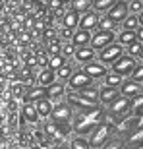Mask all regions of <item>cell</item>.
<instances>
[{
  "mask_svg": "<svg viewBox=\"0 0 143 149\" xmlns=\"http://www.w3.org/2000/svg\"><path fill=\"white\" fill-rule=\"evenodd\" d=\"M22 60H23V66L27 68H37V56L29 50H23L22 52Z\"/></svg>",
  "mask_w": 143,
  "mask_h": 149,
  "instance_id": "obj_36",
  "label": "cell"
},
{
  "mask_svg": "<svg viewBox=\"0 0 143 149\" xmlns=\"http://www.w3.org/2000/svg\"><path fill=\"white\" fill-rule=\"evenodd\" d=\"M37 56V68H41V70H44V68H49V58L50 56L44 52V50H41L39 54H35Z\"/></svg>",
  "mask_w": 143,
  "mask_h": 149,
  "instance_id": "obj_39",
  "label": "cell"
},
{
  "mask_svg": "<svg viewBox=\"0 0 143 149\" xmlns=\"http://www.w3.org/2000/svg\"><path fill=\"white\" fill-rule=\"evenodd\" d=\"M139 91H141V83L132 81L130 77L124 79V81L120 83V87H118V93H120L122 97H126V99H133V97H137Z\"/></svg>",
  "mask_w": 143,
  "mask_h": 149,
  "instance_id": "obj_8",
  "label": "cell"
},
{
  "mask_svg": "<svg viewBox=\"0 0 143 149\" xmlns=\"http://www.w3.org/2000/svg\"><path fill=\"white\" fill-rule=\"evenodd\" d=\"M74 60H76L77 64L85 66V64H89V62L97 60V52H95L91 47H81V49H76V52H74Z\"/></svg>",
  "mask_w": 143,
  "mask_h": 149,
  "instance_id": "obj_9",
  "label": "cell"
},
{
  "mask_svg": "<svg viewBox=\"0 0 143 149\" xmlns=\"http://www.w3.org/2000/svg\"><path fill=\"white\" fill-rule=\"evenodd\" d=\"M141 10H143V2L141 0H128V14L137 16Z\"/></svg>",
  "mask_w": 143,
  "mask_h": 149,
  "instance_id": "obj_37",
  "label": "cell"
},
{
  "mask_svg": "<svg viewBox=\"0 0 143 149\" xmlns=\"http://www.w3.org/2000/svg\"><path fill=\"white\" fill-rule=\"evenodd\" d=\"M74 31H76V29H70V27H58L56 29V33H58V41H64V43H70L72 41V37H74Z\"/></svg>",
  "mask_w": 143,
  "mask_h": 149,
  "instance_id": "obj_33",
  "label": "cell"
},
{
  "mask_svg": "<svg viewBox=\"0 0 143 149\" xmlns=\"http://www.w3.org/2000/svg\"><path fill=\"white\" fill-rule=\"evenodd\" d=\"M97 29H99V31H112V33H116L118 23H114L112 19H108L106 16H101V17H99V25H97ZM97 29H95V31H97Z\"/></svg>",
  "mask_w": 143,
  "mask_h": 149,
  "instance_id": "obj_22",
  "label": "cell"
},
{
  "mask_svg": "<svg viewBox=\"0 0 143 149\" xmlns=\"http://www.w3.org/2000/svg\"><path fill=\"white\" fill-rule=\"evenodd\" d=\"M52 41H58V33H56V27H44L43 33H41V43H52Z\"/></svg>",
  "mask_w": 143,
  "mask_h": 149,
  "instance_id": "obj_26",
  "label": "cell"
},
{
  "mask_svg": "<svg viewBox=\"0 0 143 149\" xmlns=\"http://www.w3.org/2000/svg\"><path fill=\"white\" fill-rule=\"evenodd\" d=\"M74 52H76V47L72 43H66V45H62V52H60V56H64V58H74Z\"/></svg>",
  "mask_w": 143,
  "mask_h": 149,
  "instance_id": "obj_40",
  "label": "cell"
},
{
  "mask_svg": "<svg viewBox=\"0 0 143 149\" xmlns=\"http://www.w3.org/2000/svg\"><path fill=\"white\" fill-rule=\"evenodd\" d=\"M64 10H66V2H62V0H47V12L62 14Z\"/></svg>",
  "mask_w": 143,
  "mask_h": 149,
  "instance_id": "obj_27",
  "label": "cell"
},
{
  "mask_svg": "<svg viewBox=\"0 0 143 149\" xmlns=\"http://www.w3.org/2000/svg\"><path fill=\"white\" fill-rule=\"evenodd\" d=\"M122 81H124V77H122V76H118V74H114V72H110V70H108V74H106V76L103 77V87H112V89H118Z\"/></svg>",
  "mask_w": 143,
  "mask_h": 149,
  "instance_id": "obj_19",
  "label": "cell"
},
{
  "mask_svg": "<svg viewBox=\"0 0 143 149\" xmlns=\"http://www.w3.org/2000/svg\"><path fill=\"white\" fill-rule=\"evenodd\" d=\"M81 72L95 81V79H103V77L108 74V68H106L105 64H101L99 60H93V62H89V64H85Z\"/></svg>",
  "mask_w": 143,
  "mask_h": 149,
  "instance_id": "obj_7",
  "label": "cell"
},
{
  "mask_svg": "<svg viewBox=\"0 0 143 149\" xmlns=\"http://www.w3.org/2000/svg\"><path fill=\"white\" fill-rule=\"evenodd\" d=\"M135 58H132V56H128V54H124V56H120L118 60L112 64V68H110V72H114V74H118V76H122V77H130V74L133 72V68H135Z\"/></svg>",
  "mask_w": 143,
  "mask_h": 149,
  "instance_id": "obj_3",
  "label": "cell"
},
{
  "mask_svg": "<svg viewBox=\"0 0 143 149\" xmlns=\"http://www.w3.org/2000/svg\"><path fill=\"white\" fill-rule=\"evenodd\" d=\"M91 4H93V0H72L70 2V10L77 12L79 16L85 14V12L91 10Z\"/></svg>",
  "mask_w": 143,
  "mask_h": 149,
  "instance_id": "obj_21",
  "label": "cell"
},
{
  "mask_svg": "<svg viewBox=\"0 0 143 149\" xmlns=\"http://www.w3.org/2000/svg\"><path fill=\"white\" fill-rule=\"evenodd\" d=\"M130 105H132V99H126V97L118 95L108 107H110V112H112V114H122V112H126L128 109H130Z\"/></svg>",
  "mask_w": 143,
  "mask_h": 149,
  "instance_id": "obj_15",
  "label": "cell"
},
{
  "mask_svg": "<svg viewBox=\"0 0 143 149\" xmlns=\"http://www.w3.org/2000/svg\"><path fill=\"white\" fill-rule=\"evenodd\" d=\"M41 99H47V89L41 87V85H29L27 93H25V97H23V103L35 105V103L41 101Z\"/></svg>",
  "mask_w": 143,
  "mask_h": 149,
  "instance_id": "obj_10",
  "label": "cell"
},
{
  "mask_svg": "<svg viewBox=\"0 0 143 149\" xmlns=\"http://www.w3.org/2000/svg\"><path fill=\"white\" fill-rule=\"evenodd\" d=\"M135 41H137L139 45H143V27L135 29Z\"/></svg>",
  "mask_w": 143,
  "mask_h": 149,
  "instance_id": "obj_41",
  "label": "cell"
},
{
  "mask_svg": "<svg viewBox=\"0 0 143 149\" xmlns=\"http://www.w3.org/2000/svg\"><path fill=\"white\" fill-rule=\"evenodd\" d=\"M66 64V58L64 56H50L49 58V70H52V72H56V70H60L62 66Z\"/></svg>",
  "mask_w": 143,
  "mask_h": 149,
  "instance_id": "obj_35",
  "label": "cell"
},
{
  "mask_svg": "<svg viewBox=\"0 0 143 149\" xmlns=\"http://www.w3.org/2000/svg\"><path fill=\"white\" fill-rule=\"evenodd\" d=\"M141 49H143V45H139L137 41L135 43H132V45H128L126 49H124V54H128V56H132V58H141Z\"/></svg>",
  "mask_w": 143,
  "mask_h": 149,
  "instance_id": "obj_29",
  "label": "cell"
},
{
  "mask_svg": "<svg viewBox=\"0 0 143 149\" xmlns=\"http://www.w3.org/2000/svg\"><path fill=\"white\" fill-rule=\"evenodd\" d=\"M120 56H124V47L122 45H118L114 41L112 45H108V47H105L103 50H99V54H97V60L101 62V64H105V66H112Z\"/></svg>",
  "mask_w": 143,
  "mask_h": 149,
  "instance_id": "obj_1",
  "label": "cell"
},
{
  "mask_svg": "<svg viewBox=\"0 0 143 149\" xmlns=\"http://www.w3.org/2000/svg\"><path fill=\"white\" fill-rule=\"evenodd\" d=\"M116 43H118V45H122V47L126 49L128 45L135 43V31H126V29H122L120 33L116 35Z\"/></svg>",
  "mask_w": 143,
  "mask_h": 149,
  "instance_id": "obj_20",
  "label": "cell"
},
{
  "mask_svg": "<svg viewBox=\"0 0 143 149\" xmlns=\"http://www.w3.org/2000/svg\"><path fill=\"white\" fill-rule=\"evenodd\" d=\"M139 27L137 23V16H133V14H128L124 17V22H122V29H126V31H135Z\"/></svg>",
  "mask_w": 143,
  "mask_h": 149,
  "instance_id": "obj_28",
  "label": "cell"
},
{
  "mask_svg": "<svg viewBox=\"0 0 143 149\" xmlns=\"http://www.w3.org/2000/svg\"><path fill=\"white\" fill-rule=\"evenodd\" d=\"M41 2H47V0H41Z\"/></svg>",
  "mask_w": 143,
  "mask_h": 149,
  "instance_id": "obj_45",
  "label": "cell"
},
{
  "mask_svg": "<svg viewBox=\"0 0 143 149\" xmlns=\"http://www.w3.org/2000/svg\"><path fill=\"white\" fill-rule=\"evenodd\" d=\"M35 111H37L39 116H49L50 111H52V103L49 99H41L35 103Z\"/></svg>",
  "mask_w": 143,
  "mask_h": 149,
  "instance_id": "obj_23",
  "label": "cell"
},
{
  "mask_svg": "<svg viewBox=\"0 0 143 149\" xmlns=\"http://www.w3.org/2000/svg\"><path fill=\"white\" fill-rule=\"evenodd\" d=\"M116 0H93V4H91V10L97 12V14H101V12H106L110 8V6L114 4Z\"/></svg>",
  "mask_w": 143,
  "mask_h": 149,
  "instance_id": "obj_30",
  "label": "cell"
},
{
  "mask_svg": "<svg viewBox=\"0 0 143 149\" xmlns=\"http://www.w3.org/2000/svg\"><path fill=\"white\" fill-rule=\"evenodd\" d=\"M137 23H139V27H143V10L137 14Z\"/></svg>",
  "mask_w": 143,
  "mask_h": 149,
  "instance_id": "obj_42",
  "label": "cell"
},
{
  "mask_svg": "<svg viewBox=\"0 0 143 149\" xmlns=\"http://www.w3.org/2000/svg\"><path fill=\"white\" fill-rule=\"evenodd\" d=\"M126 16H128V2H126V0H116L114 4L106 10V17L112 19L114 23H118V25L124 22V17H126Z\"/></svg>",
  "mask_w": 143,
  "mask_h": 149,
  "instance_id": "obj_4",
  "label": "cell"
},
{
  "mask_svg": "<svg viewBox=\"0 0 143 149\" xmlns=\"http://www.w3.org/2000/svg\"><path fill=\"white\" fill-rule=\"evenodd\" d=\"M118 89H112V87H101L99 89V103H103V105H110L112 101L118 97Z\"/></svg>",
  "mask_w": 143,
  "mask_h": 149,
  "instance_id": "obj_17",
  "label": "cell"
},
{
  "mask_svg": "<svg viewBox=\"0 0 143 149\" xmlns=\"http://www.w3.org/2000/svg\"><path fill=\"white\" fill-rule=\"evenodd\" d=\"M35 81H37L41 87H47V85H50L52 81H56V74L52 72V70H49V68H44V70H41V72L37 74Z\"/></svg>",
  "mask_w": 143,
  "mask_h": 149,
  "instance_id": "obj_16",
  "label": "cell"
},
{
  "mask_svg": "<svg viewBox=\"0 0 143 149\" xmlns=\"http://www.w3.org/2000/svg\"><path fill=\"white\" fill-rule=\"evenodd\" d=\"M130 79L135 83H143V64H135L133 72L130 74Z\"/></svg>",
  "mask_w": 143,
  "mask_h": 149,
  "instance_id": "obj_38",
  "label": "cell"
},
{
  "mask_svg": "<svg viewBox=\"0 0 143 149\" xmlns=\"http://www.w3.org/2000/svg\"><path fill=\"white\" fill-rule=\"evenodd\" d=\"M99 14L93 10L85 12V14H81L79 16V23H77V29H83V31H89V33H93L95 29H97V25H99Z\"/></svg>",
  "mask_w": 143,
  "mask_h": 149,
  "instance_id": "obj_5",
  "label": "cell"
},
{
  "mask_svg": "<svg viewBox=\"0 0 143 149\" xmlns=\"http://www.w3.org/2000/svg\"><path fill=\"white\" fill-rule=\"evenodd\" d=\"M62 2H72V0H62Z\"/></svg>",
  "mask_w": 143,
  "mask_h": 149,
  "instance_id": "obj_44",
  "label": "cell"
},
{
  "mask_svg": "<svg viewBox=\"0 0 143 149\" xmlns=\"http://www.w3.org/2000/svg\"><path fill=\"white\" fill-rule=\"evenodd\" d=\"M47 99H52V101H56V99H60V97H64V93H66V85H64V81H52L50 85H47Z\"/></svg>",
  "mask_w": 143,
  "mask_h": 149,
  "instance_id": "obj_11",
  "label": "cell"
},
{
  "mask_svg": "<svg viewBox=\"0 0 143 149\" xmlns=\"http://www.w3.org/2000/svg\"><path fill=\"white\" fill-rule=\"evenodd\" d=\"M126 2H128V0H126Z\"/></svg>",
  "mask_w": 143,
  "mask_h": 149,
  "instance_id": "obj_47",
  "label": "cell"
},
{
  "mask_svg": "<svg viewBox=\"0 0 143 149\" xmlns=\"http://www.w3.org/2000/svg\"><path fill=\"white\" fill-rule=\"evenodd\" d=\"M116 41V35L112 33V31H93L91 33V43H89V47L95 50V52H99V50H103L105 47H108V45H112Z\"/></svg>",
  "mask_w": 143,
  "mask_h": 149,
  "instance_id": "obj_2",
  "label": "cell"
},
{
  "mask_svg": "<svg viewBox=\"0 0 143 149\" xmlns=\"http://www.w3.org/2000/svg\"><path fill=\"white\" fill-rule=\"evenodd\" d=\"M44 52H47L49 56H58L62 52V43H60V41L47 43V45H44Z\"/></svg>",
  "mask_w": 143,
  "mask_h": 149,
  "instance_id": "obj_32",
  "label": "cell"
},
{
  "mask_svg": "<svg viewBox=\"0 0 143 149\" xmlns=\"http://www.w3.org/2000/svg\"><path fill=\"white\" fill-rule=\"evenodd\" d=\"M141 2H143V0H141Z\"/></svg>",
  "mask_w": 143,
  "mask_h": 149,
  "instance_id": "obj_46",
  "label": "cell"
},
{
  "mask_svg": "<svg viewBox=\"0 0 143 149\" xmlns=\"http://www.w3.org/2000/svg\"><path fill=\"white\" fill-rule=\"evenodd\" d=\"M50 114H52V118H54L56 122H68L72 118V109H70L68 103H62V105H58V107H52Z\"/></svg>",
  "mask_w": 143,
  "mask_h": 149,
  "instance_id": "obj_12",
  "label": "cell"
},
{
  "mask_svg": "<svg viewBox=\"0 0 143 149\" xmlns=\"http://www.w3.org/2000/svg\"><path fill=\"white\" fill-rule=\"evenodd\" d=\"M56 77H58V81H68L72 76H74V66H70V64H64V66L60 68V70H56Z\"/></svg>",
  "mask_w": 143,
  "mask_h": 149,
  "instance_id": "obj_25",
  "label": "cell"
},
{
  "mask_svg": "<svg viewBox=\"0 0 143 149\" xmlns=\"http://www.w3.org/2000/svg\"><path fill=\"white\" fill-rule=\"evenodd\" d=\"M139 95H143V83H141V91H139Z\"/></svg>",
  "mask_w": 143,
  "mask_h": 149,
  "instance_id": "obj_43",
  "label": "cell"
},
{
  "mask_svg": "<svg viewBox=\"0 0 143 149\" xmlns=\"http://www.w3.org/2000/svg\"><path fill=\"white\" fill-rule=\"evenodd\" d=\"M77 23H79V14L74 10H64L60 16V25L62 27H70V29H76Z\"/></svg>",
  "mask_w": 143,
  "mask_h": 149,
  "instance_id": "obj_13",
  "label": "cell"
},
{
  "mask_svg": "<svg viewBox=\"0 0 143 149\" xmlns=\"http://www.w3.org/2000/svg\"><path fill=\"white\" fill-rule=\"evenodd\" d=\"M77 97H81V99H85L87 103H91V105H97L99 103V89L95 87H87V89H81V91H77Z\"/></svg>",
  "mask_w": 143,
  "mask_h": 149,
  "instance_id": "obj_18",
  "label": "cell"
},
{
  "mask_svg": "<svg viewBox=\"0 0 143 149\" xmlns=\"http://www.w3.org/2000/svg\"><path fill=\"white\" fill-rule=\"evenodd\" d=\"M23 118L25 120H29V122H37L39 120V114H37V111H35V105H23Z\"/></svg>",
  "mask_w": 143,
  "mask_h": 149,
  "instance_id": "obj_31",
  "label": "cell"
},
{
  "mask_svg": "<svg viewBox=\"0 0 143 149\" xmlns=\"http://www.w3.org/2000/svg\"><path fill=\"white\" fill-rule=\"evenodd\" d=\"M106 134H108V126H99L93 130V136H91V145H99L103 139L106 138Z\"/></svg>",
  "mask_w": 143,
  "mask_h": 149,
  "instance_id": "obj_24",
  "label": "cell"
},
{
  "mask_svg": "<svg viewBox=\"0 0 143 149\" xmlns=\"http://www.w3.org/2000/svg\"><path fill=\"white\" fill-rule=\"evenodd\" d=\"M68 83H70V89L72 91H81V89H87V87H93V79L89 76H85V74L79 70V72H74V76L68 79Z\"/></svg>",
  "mask_w": 143,
  "mask_h": 149,
  "instance_id": "obj_6",
  "label": "cell"
},
{
  "mask_svg": "<svg viewBox=\"0 0 143 149\" xmlns=\"http://www.w3.org/2000/svg\"><path fill=\"white\" fill-rule=\"evenodd\" d=\"M76 49H81V47H89V43H91V33L89 31H83V29H76L74 31V37H72L70 41Z\"/></svg>",
  "mask_w": 143,
  "mask_h": 149,
  "instance_id": "obj_14",
  "label": "cell"
},
{
  "mask_svg": "<svg viewBox=\"0 0 143 149\" xmlns=\"http://www.w3.org/2000/svg\"><path fill=\"white\" fill-rule=\"evenodd\" d=\"M27 87H29V85H25V83L16 81L14 85H12V93H14V97H16V99H23V97H25V93H27Z\"/></svg>",
  "mask_w": 143,
  "mask_h": 149,
  "instance_id": "obj_34",
  "label": "cell"
}]
</instances>
